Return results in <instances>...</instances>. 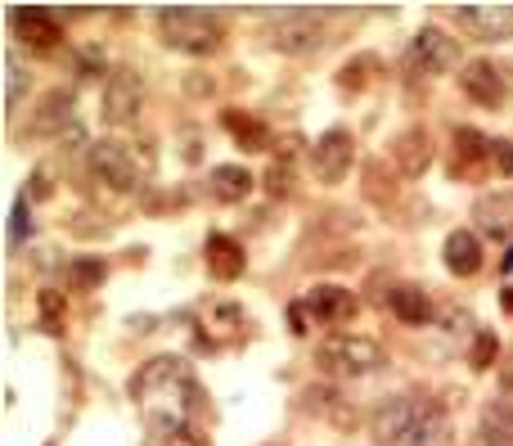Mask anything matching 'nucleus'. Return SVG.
I'll return each instance as SVG.
<instances>
[{"mask_svg":"<svg viewBox=\"0 0 513 446\" xmlns=\"http://www.w3.org/2000/svg\"><path fill=\"white\" fill-rule=\"evenodd\" d=\"M158 32L162 41H167L171 50H180V55H216L225 41V23L216 19V14L207 10H189V5H180V10H162L158 14Z\"/></svg>","mask_w":513,"mask_h":446,"instance_id":"f257e3e1","label":"nucleus"},{"mask_svg":"<svg viewBox=\"0 0 513 446\" xmlns=\"http://www.w3.org/2000/svg\"><path fill=\"white\" fill-rule=\"evenodd\" d=\"M315 365L329 379H365L383 365V347L365 334H329L315 352Z\"/></svg>","mask_w":513,"mask_h":446,"instance_id":"f03ea898","label":"nucleus"},{"mask_svg":"<svg viewBox=\"0 0 513 446\" xmlns=\"http://www.w3.org/2000/svg\"><path fill=\"white\" fill-rule=\"evenodd\" d=\"M306 316L320 320V325H347L356 316V293L342 289V284H315L311 293L302 298Z\"/></svg>","mask_w":513,"mask_h":446,"instance_id":"4468645a","label":"nucleus"},{"mask_svg":"<svg viewBox=\"0 0 513 446\" xmlns=\"http://www.w3.org/2000/svg\"><path fill=\"white\" fill-rule=\"evenodd\" d=\"M207 271L216 280H239L243 275V244L230 235H212L207 239Z\"/></svg>","mask_w":513,"mask_h":446,"instance_id":"aec40b11","label":"nucleus"},{"mask_svg":"<svg viewBox=\"0 0 513 446\" xmlns=\"http://www.w3.org/2000/svg\"><path fill=\"white\" fill-rule=\"evenodd\" d=\"M9 28H14V37L23 41L27 50H36V55H45V50H54L63 41L54 14L41 10V5H18V10L9 14Z\"/></svg>","mask_w":513,"mask_h":446,"instance_id":"9b49d317","label":"nucleus"},{"mask_svg":"<svg viewBox=\"0 0 513 446\" xmlns=\"http://www.w3.org/2000/svg\"><path fill=\"white\" fill-rule=\"evenodd\" d=\"M491 145H495V140H486L482 131H473V127H459L455 131V149H459V158H464L468 167H477L482 158H491Z\"/></svg>","mask_w":513,"mask_h":446,"instance_id":"bb28decb","label":"nucleus"},{"mask_svg":"<svg viewBox=\"0 0 513 446\" xmlns=\"http://www.w3.org/2000/svg\"><path fill=\"white\" fill-rule=\"evenodd\" d=\"M23 86H27V73H23V59L14 50H5V109L14 113L18 100H23Z\"/></svg>","mask_w":513,"mask_h":446,"instance_id":"cd10ccee","label":"nucleus"},{"mask_svg":"<svg viewBox=\"0 0 513 446\" xmlns=\"http://www.w3.org/2000/svg\"><path fill=\"white\" fill-rule=\"evenodd\" d=\"M68 284L72 289H81V293L99 289V284H104V262H99V257H72L68 262Z\"/></svg>","mask_w":513,"mask_h":446,"instance_id":"a878e982","label":"nucleus"},{"mask_svg":"<svg viewBox=\"0 0 513 446\" xmlns=\"http://www.w3.org/2000/svg\"><path fill=\"white\" fill-rule=\"evenodd\" d=\"M252 172L248 167H239V163H221V167H212V181H207V190H212V199H221V203H243L252 194Z\"/></svg>","mask_w":513,"mask_h":446,"instance_id":"6ab92c4d","label":"nucleus"},{"mask_svg":"<svg viewBox=\"0 0 513 446\" xmlns=\"http://www.w3.org/2000/svg\"><path fill=\"white\" fill-rule=\"evenodd\" d=\"M423 406H428V397H414V392H392V397L378 401L369 410V428H374L378 446H401L410 437V428L419 424Z\"/></svg>","mask_w":513,"mask_h":446,"instance_id":"39448f33","label":"nucleus"},{"mask_svg":"<svg viewBox=\"0 0 513 446\" xmlns=\"http://www.w3.org/2000/svg\"><path fill=\"white\" fill-rule=\"evenodd\" d=\"M410 64L419 68L423 77H437V73H450L459 64V41L446 37L441 28H423L419 37L410 41Z\"/></svg>","mask_w":513,"mask_h":446,"instance_id":"9d476101","label":"nucleus"},{"mask_svg":"<svg viewBox=\"0 0 513 446\" xmlns=\"http://www.w3.org/2000/svg\"><path fill=\"white\" fill-rule=\"evenodd\" d=\"M459 91L473 104H482V109H500L509 86H504L500 68H495L491 59H473V64H464V73H459Z\"/></svg>","mask_w":513,"mask_h":446,"instance_id":"ddd939ff","label":"nucleus"},{"mask_svg":"<svg viewBox=\"0 0 513 446\" xmlns=\"http://www.w3.org/2000/svg\"><path fill=\"white\" fill-rule=\"evenodd\" d=\"M504 307H509V311H513V289H504Z\"/></svg>","mask_w":513,"mask_h":446,"instance_id":"c9c22d12","label":"nucleus"},{"mask_svg":"<svg viewBox=\"0 0 513 446\" xmlns=\"http://www.w3.org/2000/svg\"><path fill=\"white\" fill-rule=\"evenodd\" d=\"M207 325H225V329H243V311L239 307H230V302H221V307H212L207 311Z\"/></svg>","mask_w":513,"mask_h":446,"instance_id":"2f4dec72","label":"nucleus"},{"mask_svg":"<svg viewBox=\"0 0 513 446\" xmlns=\"http://www.w3.org/2000/svg\"><path fill=\"white\" fill-rule=\"evenodd\" d=\"M266 190H270V199H288V194H293V167H288V163H270Z\"/></svg>","mask_w":513,"mask_h":446,"instance_id":"c756f323","label":"nucleus"},{"mask_svg":"<svg viewBox=\"0 0 513 446\" xmlns=\"http://www.w3.org/2000/svg\"><path fill=\"white\" fill-rule=\"evenodd\" d=\"M90 172H95V181H104L108 190L117 194H131L140 190V158L131 154V145H122V140H99V145H90Z\"/></svg>","mask_w":513,"mask_h":446,"instance_id":"423d86ee","label":"nucleus"},{"mask_svg":"<svg viewBox=\"0 0 513 446\" xmlns=\"http://www.w3.org/2000/svg\"><path fill=\"white\" fill-rule=\"evenodd\" d=\"M45 446H54V442H45Z\"/></svg>","mask_w":513,"mask_h":446,"instance_id":"e433bc0d","label":"nucleus"},{"mask_svg":"<svg viewBox=\"0 0 513 446\" xmlns=\"http://www.w3.org/2000/svg\"><path fill=\"white\" fill-rule=\"evenodd\" d=\"M41 311H45V329H50V334H59V311H63V302L54 298V293H41Z\"/></svg>","mask_w":513,"mask_h":446,"instance_id":"473e14b6","label":"nucleus"},{"mask_svg":"<svg viewBox=\"0 0 513 446\" xmlns=\"http://www.w3.org/2000/svg\"><path fill=\"white\" fill-rule=\"evenodd\" d=\"M365 194H369V199H374V203H383V208H387V203H392L396 199V190H387V181H383V163H369L365 167Z\"/></svg>","mask_w":513,"mask_h":446,"instance_id":"7c9ffc66","label":"nucleus"},{"mask_svg":"<svg viewBox=\"0 0 513 446\" xmlns=\"http://www.w3.org/2000/svg\"><path fill=\"white\" fill-rule=\"evenodd\" d=\"M401 446H455V428H450L446 410L437 406V401H428L419 415V424L410 428V437H405Z\"/></svg>","mask_w":513,"mask_h":446,"instance_id":"a211bd4d","label":"nucleus"},{"mask_svg":"<svg viewBox=\"0 0 513 446\" xmlns=\"http://www.w3.org/2000/svg\"><path fill=\"white\" fill-rule=\"evenodd\" d=\"M473 221H477V235L486 239H513V190H491L473 203Z\"/></svg>","mask_w":513,"mask_h":446,"instance_id":"2eb2a0df","label":"nucleus"},{"mask_svg":"<svg viewBox=\"0 0 513 446\" xmlns=\"http://www.w3.org/2000/svg\"><path fill=\"white\" fill-rule=\"evenodd\" d=\"M266 41L279 55H315L324 46V19L315 10H284L266 23Z\"/></svg>","mask_w":513,"mask_h":446,"instance_id":"7ed1b4c3","label":"nucleus"},{"mask_svg":"<svg viewBox=\"0 0 513 446\" xmlns=\"http://www.w3.org/2000/svg\"><path fill=\"white\" fill-rule=\"evenodd\" d=\"M144 109V77L135 68L117 64L113 73L104 77V95H99V118L108 127H131Z\"/></svg>","mask_w":513,"mask_h":446,"instance_id":"20e7f679","label":"nucleus"},{"mask_svg":"<svg viewBox=\"0 0 513 446\" xmlns=\"http://www.w3.org/2000/svg\"><path fill=\"white\" fill-rule=\"evenodd\" d=\"M495 356H500V338H495L491 329H477L473 347H468V365H473V370H491Z\"/></svg>","mask_w":513,"mask_h":446,"instance_id":"c85d7f7f","label":"nucleus"},{"mask_svg":"<svg viewBox=\"0 0 513 446\" xmlns=\"http://www.w3.org/2000/svg\"><path fill=\"white\" fill-rule=\"evenodd\" d=\"M455 19L473 41H509L513 37V5H495V0L459 5Z\"/></svg>","mask_w":513,"mask_h":446,"instance_id":"1a4fd4ad","label":"nucleus"},{"mask_svg":"<svg viewBox=\"0 0 513 446\" xmlns=\"http://www.w3.org/2000/svg\"><path fill=\"white\" fill-rule=\"evenodd\" d=\"M351 163H356V145H351V136L342 127L324 131V136L311 145V176L320 185H342L351 172Z\"/></svg>","mask_w":513,"mask_h":446,"instance_id":"0eeeda50","label":"nucleus"},{"mask_svg":"<svg viewBox=\"0 0 513 446\" xmlns=\"http://www.w3.org/2000/svg\"><path fill=\"white\" fill-rule=\"evenodd\" d=\"M482 446H513V401L495 397L482 406Z\"/></svg>","mask_w":513,"mask_h":446,"instance_id":"4be33fe9","label":"nucleus"},{"mask_svg":"<svg viewBox=\"0 0 513 446\" xmlns=\"http://www.w3.org/2000/svg\"><path fill=\"white\" fill-rule=\"evenodd\" d=\"M72 127V91H45L41 100H36L32 118H27V136L32 140H54L63 136V131Z\"/></svg>","mask_w":513,"mask_h":446,"instance_id":"f8f14e48","label":"nucleus"},{"mask_svg":"<svg viewBox=\"0 0 513 446\" xmlns=\"http://www.w3.org/2000/svg\"><path fill=\"white\" fill-rule=\"evenodd\" d=\"M369 73H378V59L374 55H356V59H347V64L338 68V91H365L369 86Z\"/></svg>","mask_w":513,"mask_h":446,"instance_id":"393cba45","label":"nucleus"},{"mask_svg":"<svg viewBox=\"0 0 513 446\" xmlns=\"http://www.w3.org/2000/svg\"><path fill=\"white\" fill-rule=\"evenodd\" d=\"M392 163H396V172L410 176V181L428 172V163H432V140H428V131H423V127L401 131V136L392 140Z\"/></svg>","mask_w":513,"mask_h":446,"instance_id":"dca6fc26","label":"nucleus"},{"mask_svg":"<svg viewBox=\"0 0 513 446\" xmlns=\"http://www.w3.org/2000/svg\"><path fill=\"white\" fill-rule=\"evenodd\" d=\"M221 122H225V131H230V136L239 140L243 149H266V145H270L266 122L252 118V113H243V109H225V113H221Z\"/></svg>","mask_w":513,"mask_h":446,"instance_id":"5701e85b","label":"nucleus"},{"mask_svg":"<svg viewBox=\"0 0 513 446\" xmlns=\"http://www.w3.org/2000/svg\"><path fill=\"white\" fill-rule=\"evenodd\" d=\"M441 257H446V271L450 275H477L482 271V239L473 230H450L446 244H441Z\"/></svg>","mask_w":513,"mask_h":446,"instance_id":"f3484780","label":"nucleus"},{"mask_svg":"<svg viewBox=\"0 0 513 446\" xmlns=\"http://www.w3.org/2000/svg\"><path fill=\"white\" fill-rule=\"evenodd\" d=\"M491 163L500 167V172H509V176H513V145H504V140H495V145H491Z\"/></svg>","mask_w":513,"mask_h":446,"instance_id":"72a5a7b5","label":"nucleus"},{"mask_svg":"<svg viewBox=\"0 0 513 446\" xmlns=\"http://www.w3.org/2000/svg\"><path fill=\"white\" fill-rule=\"evenodd\" d=\"M387 307H392V316L405 320V325H428V316H432V302L419 284H396V289L387 293Z\"/></svg>","mask_w":513,"mask_h":446,"instance_id":"412c9836","label":"nucleus"},{"mask_svg":"<svg viewBox=\"0 0 513 446\" xmlns=\"http://www.w3.org/2000/svg\"><path fill=\"white\" fill-rule=\"evenodd\" d=\"M504 271H513V248H509V253H504Z\"/></svg>","mask_w":513,"mask_h":446,"instance_id":"f704fd0d","label":"nucleus"},{"mask_svg":"<svg viewBox=\"0 0 513 446\" xmlns=\"http://www.w3.org/2000/svg\"><path fill=\"white\" fill-rule=\"evenodd\" d=\"M176 388H194V374L180 356H153V361L140 365V374L131 379V397L135 401H153L162 392H176Z\"/></svg>","mask_w":513,"mask_h":446,"instance_id":"6e6552de","label":"nucleus"},{"mask_svg":"<svg viewBox=\"0 0 513 446\" xmlns=\"http://www.w3.org/2000/svg\"><path fill=\"white\" fill-rule=\"evenodd\" d=\"M153 428H158V446H207V437L198 433L189 419H149Z\"/></svg>","mask_w":513,"mask_h":446,"instance_id":"b1692460","label":"nucleus"}]
</instances>
